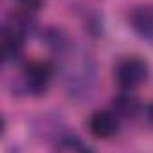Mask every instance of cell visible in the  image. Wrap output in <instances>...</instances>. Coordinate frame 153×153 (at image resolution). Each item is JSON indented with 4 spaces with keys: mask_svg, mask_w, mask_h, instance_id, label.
<instances>
[{
    "mask_svg": "<svg viewBox=\"0 0 153 153\" xmlns=\"http://www.w3.org/2000/svg\"><path fill=\"white\" fill-rule=\"evenodd\" d=\"M148 78V63L139 56H128L115 67V79L124 90H131L144 83Z\"/></svg>",
    "mask_w": 153,
    "mask_h": 153,
    "instance_id": "6da1fadb",
    "label": "cell"
},
{
    "mask_svg": "<svg viewBox=\"0 0 153 153\" xmlns=\"http://www.w3.org/2000/svg\"><path fill=\"white\" fill-rule=\"evenodd\" d=\"M52 79V67L49 63L43 61H33L24 68V83L25 88L34 94V96H42L47 92L49 85Z\"/></svg>",
    "mask_w": 153,
    "mask_h": 153,
    "instance_id": "7a4b0ae2",
    "label": "cell"
},
{
    "mask_svg": "<svg viewBox=\"0 0 153 153\" xmlns=\"http://www.w3.org/2000/svg\"><path fill=\"white\" fill-rule=\"evenodd\" d=\"M90 133L97 139H110L119 131V115L114 110H97L88 119Z\"/></svg>",
    "mask_w": 153,
    "mask_h": 153,
    "instance_id": "3957f363",
    "label": "cell"
},
{
    "mask_svg": "<svg viewBox=\"0 0 153 153\" xmlns=\"http://www.w3.org/2000/svg\"><path fill=\"white\" fill-rule=\"evenodd\" d=\"M24 42H25V34L16 29L15 25H6L0 34V43H2V54L4 59H16L22 51H24Z\"/></svg>",
    "mask_w": 153,
    "mask_h": 153,
    "instance_id": "277c9868",
    "label": "cell"
},
{
    "mask_svg": "<svg viewBox=\"0 0 153 153\" xmlns=\"http://www.w3.org/2000/svg\"><path fill=\"white\" fill-rule=\"evenodd\" d=\"M130 25L142 40H153V9L137 6L130 11Z\"/></svg>",
    "mask_w": 153,
    "mask_h": 153,
    "instance_id": "5b68a950",
    "label": "cell"
},
{
    "mask_svg": "<svg viewBox=\"0 0 153 153\" xmlns=\"http://www.w3.org/2000/svg\"><path fill=\"white\" fill-rule=\"evenodd\" d=\"M112 110L121 117H135L140 110V101L135 94H131L128 88L126 92H121L112 101Z\"/></svg>",
    "mask_w": 153,
    "mask_h": 153,
    "instance_id": "8992f818",
    "label": "cell"
},
{
    "mask_svg": "<svg viewBox=\"0 0 153 153\" xmlns=\"http://www.w3.org/2000/svg\"><path fill=\"white\" fill-rule=\"evenodd\" d=\"M47 43H49L51 49L56 51V52H63V51H67V47H68V40H67V38L63 36V33L58 31V29H51V31H49Z\"/></svg>",
    "mask_w": 153,
    "mask_h": 153,
    "instance_id": "52a82bcc",
    "label": "cell"
},
{
    "mask_svg": "<svg viewBox=\"0 0 153 153\" xmlns=\"http://www.w3.org/2000/svg\"><path fill=\"white\" fill-rule=\"evenodd\" d=\"M18 4L22 6V9L24 11H36V9H40L42 7V4H43V0H18Z\"/></svg>",
    "mask_w": 153,
    "mask_h": 153,
    "instance_id": "ba28073f",
    "label": "cell"
},
{
    "mask_svg": "<svg viewBox=\"0 0 153 153\" xmlns=\"http://www.w3.org/2000/svg\"><path fill=\"white\" fill-rule=\"evenodd\" d=\"M149 121H151V123H153V106H151V108H149Z\"/></svg>",
    "mask_w": 153,
    "mask_h": 153,
    "instance_id": "9c48e42d",
    "label": "cell"
}]
</instances>
